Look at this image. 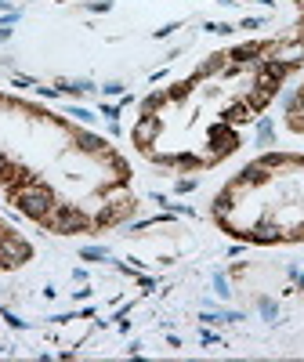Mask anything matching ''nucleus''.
Segmentation results:
<instances>
[{"label": "nucleus", "instance_id": "nucleus-3", "mask_svg": "<svg viewBox=\"0 0 304 362\" xmlns=\"http://www.w3.org/2000/svg\"><path fill=\"white\" fill-rule=\"evenodd\" d=\"M210 218L239 243H304V153H264L242 163L210 199Z\"/></svg>", "mask_w": 304, "mask_h": 362}, {"label": "nucleus", "instance_id": "nucleus-4", "mask_svg": "<svg viewBox=\"0 0 304 362\" xmlns=\"http://www.w3.org/2000/svg\"><path fill=\"white\" fill-rule=\"evenodd\" d=\"M29 261H33V243L25 239V232H18V225L0 214V276L25 268Z\"/></svg>", "mask_w": 304, "mask_h": 362}, {"label": "nucleus", "instance_id": "nucleus-6", "mask_svg": "<svg viewBox=\"0 0 304 362\" xmlns=\"http://www.w3.org/2000/svg\"><path fill=\"white\" fill-rule=\"evenodd\" d=\"M293 8L300 11V18H304V0H293Z\"/></svg>", "mask_w": 304, "mask_h": 362}, {"label": "nucleus", "instance_id": "nucleus-5", "mask_svg": "<svg viewBox=\"0 0 304 362\" xmlns=\"http://www.w3.org/2000/svg\"><path fill=\"white\" fill-rule=\"evenodd\" d=\"M283 127L290 134H300L304 138V80L293 87V95H290V102L283 109Z\"/></svg>", "mask_w": 304, "mask_h": 362}, {"label": "nucleus", "instance_id": "nucleus-2", "mask_svg": "<svg viewBox=\"0 0 304 362\" xmlns=\"http://www.w3.org/2000/svg\"><path fill=\"white\" fill-rule=\"evenodd\" d=\"M0 196L51 235H102L138 210L119 148L40 102L0 90Z\"/></svg>", "mask_w": 304, "mask_h": 362}, {"label": "nucleus", "instance_id": "nucleus-1", "mask_svg": "<svg viewBox=\"0 0 304 362\" xmlns=\"http://www.w3.org/2000/svg\"><path fill=\"white\" fill-rule=\"evenodd\" d=\"M300 69L304 18L286 33L206 54L185 76L156 87L138 105L131 127L134 153L174 174L221 167Z\"/></svg>", "mask_w": 304, "mask_h": 362}]
</instances>
